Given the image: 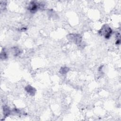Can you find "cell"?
Segmentation results:
<instances>
[{
    "label": "cell",
    "mask_w": 121,
    "mask_h": 121,
    "mask_svg": "<svg viewBox=\"0 0 121 121\" xmlns=\"http://www.w3.org/2000/svg\"><path fill=\"white\" fill-rule=\"evenodd\" d=\"M43 3H38L35 1H31L27 7V9L30 12L35 13L39 9L43 8Z\"/></svg>",
    "instance_id": "cell-2"
},
{
    "label": "cell",
    "mask_w": 121,
    "mask_h": 121,
    "mask_svg": "<svg viewBox=\"0 0 121 121\" xmlns=\"http://www.w3.org/2000/svg\"><path fill=\"white\" fill-rule=\"evenodd\" d=\"M25 91L31 96H34L36 92V89L35 87L31 86V85H27L25 87Z\"/></svg>",
    "instance_id": "cell-4"
},
{
    "label": "cell",
    "mask_w": 121,
    "mask_h": 121,
    "mask_svg": "<svg viewBox=\"0 0 121 121\" xmlns=\"http://www.w3.org/2000/svg\"><path fill=\"white\" fill-rule=\"evenodd\" d=\"M68 38L72 42L78 44L80 43L82 41V37L77 34H70L68 35Z\"/></svg>",
    "instance_id": "cell-3"
},
{
    "label": "cell",
    "mask_w": 121,
    "mask_h": 121,
    "mask_svg": "<svg viewBox=\"0 0 121 121\" xmlns=\"http://www.w3.org/2000/svg\"><path fill=\"white\" fill-rule=\"evenodd\" d=\"M8 55L7 54V52L5 48H3L0 52V59L2 60H6L8 58Z\"/></svg>",
    "instance_id": "cell-7"
},
{
    "label": "cell",
    "mask_w": 121,
    "mask_h": 121,
    "mask_svg": "<svg viewBox=\"0 0 121 121\" xmlns=\"http://www.w3.org/2000/svg\"><path fill=\"white\" fill-rule=\"evenodd\" d=\"M7 6V3L6 1H0V9L1 10H4L6 9Z\"/></svg>",
    "instance_id": "cell-9"
},
{
    "label": "cell",
    "mask_w": 121,
    "mask_h": 121,
    "mask_svg": "<svg viewBox=\"0 0 121 121\" xmlns=\"http://www.w3.org/2000/svg\"><path fill=\"white\" fill-rule=\"evenodd\" d=\"M3 113L4 118L8 117L10 114V110L7 105H3Z\"/></svg>",
    "instance_id": "cell-5"
},
{
    "label": "cell",
    "mask_w": 121,
    "mask_h": 121,
    "mask_svg": "<svg viewBox=\"0 0 121 121\" xmlns=\"http://www.w3.org/2000/svg\"><path fill=\"white\" fill-rule=\"evenodd\" d=\"M112 33V30L107 25H104L98 31V34L103 35L106 39H109Z\"/></svg>",
    "instance_id": "cell-1"
},
{
    "label": "cell",
    "mask_w": 121,
    "mask_h": 121,
    "mask_svg": "<svg viewBox=\"0 0 121 121\" xmlns=\"http://www.w3.org/2000/svg\"><path fill=\"white\" fill-rule=\"evenodd\" d=\"M13 53L15 56H18L21 54L22 52L21 50L17 47H14L12 49Z\"/></svg>",
    "instance_id": "cell-6"
},
{
    "label": "cell",
    "mask_w": 121,
    "mask_h": 121,
    "mask_svg": "<svg viewBox=\"0 0 121 121\" xmlns=\"http://www.w3.org/2000/svg\"><path fill=\"white\" fill-rule=\"evenodd\" d=\"M69 71V68L67 67H61L59 71V72L61 74H65Z\"/></svg>",
    "instance_id": "cell-8"
}]
</instances>
